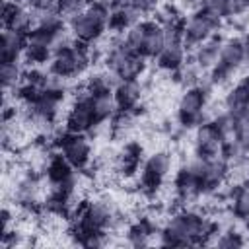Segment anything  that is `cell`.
<instances>
[{"label": "cell", "instance_id": "cell-1", "mask_svg": "<svg viewBox=\"0 0 249 249\" xmlns=\"http://www.w3.org/2000/svg\"><path fill=\"white\" fill-rule=\"evenodd\" d=\"M214 233L216 230L212 222H208L196 212L185 210L171 216L160 235L163 245H193V243L204 241L208 235H214Z\"/></svg>", "mask_w": 249, "mask_h": 249}, {"label": "cell", "instance_id": "cell-2", "mask_svg": "<svg viewBox=\"0 0 249 249\" xmlns=\"http://www.w3.org/2000/svg\"><path fill=\"white\" fill-rule=\"evenodd\" d=\"M107 66L119 80H138L146 70V56L132 53L123 43L109 49Z\"/></svg>", "mask_w": 249, "mask_h": 249}, {"label": "cell", "instance_id": "cell-3", "mask_svg": "<svg viewBox=\"0 0 249 249\" xmlns=\"http://www.w3.org/2000/svg\"><path fill=\"white\" fill-rule=\"evenodd\" d=\"M206 107V88L202 86H191L183 91L179 99V119L185 126L202 124V115Z\"/></svg>", "mask_w": 249, "mask_h": 249}, {"label": "cell", "instance_id": "cell-4", "mask_svg": "<svg viewBox=\"0 0 249 249\" xmlns=\"http://www.w3.org/2000/svg\"><path fill=\"white\" fill-rule=\"evenodd\" d=\"M218 25H220L218 18H212L206 12L198 10L193 16H189V19L183 25V43L196 47V45L212 39V35L218 29Z\"/></svg>", "mask_w": 249, "mask_h": 249}, {"label": "cell", "instance_id": "cell-5", "mask_svg": "<svg viewBox=\"0 0 249 249\" xmlns=\"http://www.w3.org/2000/svg\"><path fill=\"white\" fill-rule=\"evenodd\" d=\"M111 226H113V210L109 204H105L101 200L86 204L84 210L78 214L80 235L88 233V231H105Z\"/></svg>", "mask_w": 249, "mask_h": 249}, {"label": "cell", "instance_id": "cell-6", "mask_svg": "<svg viewBox=\"0 0 249 249\" xmlns=\"http://www.w3.org/2000/svg\"><path fill=\"white\" fill-rule=\"evenodd\" d=\"M58 150L66 158V161L72 167H76V169H82L89 161V158H91V144L86 138V134H80V132L64 134L60 138Z\"/></svg>", "mask_w": 249, "mask_h": 249}, {"label": "cell", "instance_id": "cell-7", "mask_svg": "<svg viewBox=\"0 0 249 249\" xmlns=\"http://www.w3.org/2000/svg\"><path fill=\"white\" fill-rule=\"evenodd\" d=\"M64 124H66L68 132H80V134H86L88 130H91L95 126V117H93V109H91V95L86 89H84V95L78 97L76 103L70 107Z\"/></svg>", "mask_w": 249, "mask_h": 249}, {"label": "cell", "instance_id": "cell-8", "mask_svg": "<svg viewBox=\"0 0 249 249\" xmlns=\"http://www.w3.org/2000/svg\"><path fill=\"white\" fill-rule=\"evenodd\" d=\"M2 21L6 29L29 33L35 27V12L29 6L18 4L14 0H4L2 6Z\"/></svg>", "mask_w": 249, "mask_h": 249}, {"label": "cell", "instance_id": "cell-9", "mask_svg": "<svg viewBox=\"0 0 249 249\" xmlns=\"http://www.w3.org/2000/svg\"><path fill=\"white\" fill-rule=\"evenodd\" d=\"M195 146H196V156H200V158H218V156H222L224 136H222V132L218 130V126L214 123H202L196 128Z\"/></svg>", "mask_w": 249, "mask_h": 249}, {"label": "cell", "instance_id": "cell-10", "mask_svg": "<svg viewBox=\"0 0 249 249\" xmlns=\"http://www.w3.org/2000/svg\"><path fill=\"white\" fill-rule=\"evenodd\" d=\"M171 169V156L167 152H154L144 165L142 171V185L146 189H158L163 181V177Z\"/></svg>", "mask_w": 249, "mask_h": 249}, {"label": "cell", "instance_id": "cell-11", "mask_svg": "<svg viewBox=\"0 0 249 249\" xmlns=\"http://www.w3.org/2000/svg\"><path fill=\"white\" fill-rule=\"evenodd\" d=\"M113 95H115L119 111L128 113V111L136 109V105L140 103L142 86L138 80H119L115 89H113Z\"/></svg>", "mask_w": 249, "mask_h": 249}, {"label": "cell", "instance_id": "cell-12", "mask_svg": "<svg viewBox=\"0 0 249 249\" xmlns=\"http://www.w3.org/2000/svg\"><path fill=\"white\" fill-rule=\"evenodd\" d=\"M243 64H245V58H243V41L237 39V37H230V39L222 41L218 66L231 74V72H235Z\"/></svg>", "mask_w": 249, "mask_h": 249}, {"label": "cell", "instance_id": "cell-13", "mask_svg": "<svg viewBox=\"0 0 249 249\" xmlns=\"http://www.w3.org/2000/svg\"><path fill=\"white\" fill-rule=\"evenodd\" d=\"M62 95L64 93H54V91H43L41 97L29 105L31 111H33V117L43 121V123H53L60 111V101H62Z\"/></svg>", "mask_w": 249, "mask_h": 249}, {"label": "cell", "instance_id": "cell-14", "mask_svg": "<svg viewBox=\"0 0 249 249\" xmlns=\"http://www.w3.org/2000/svg\"><path fill=\"white\" fill-rule=\"evenodd\" d=\"M175 193L179 198L183 200H193L196 198L200 193H202V185H200V179L196 175V171L187 165L183 167L177 175H175Z\"/></svg>", "mask_w": 249, "mask_h": 249}, {"label": "cell", "instance_id": "cell-15", "mask_svg": "<svg viewBox=\"0 0 249 249\" xmlns=\"http://www.w3.org/2000/svg\"><path fill=\"white\" fill-rule=\"evenodd\" d=\"M27 49V33L6 29L2 33V62L4 60H19Z\"/></svg>", "mask_w": 249, "mask_h": 249}, {"label": "cell", "instance_id": "cell-16", "mask_svg": "<svg viewBox=\"0 0 249 249\" xmlns=\"http://www.w3.org/2000/svg\"><path fill=\"white\" fill-rule=\"evenodd\" d=\"M165 45H167L165 27L160 21H156V19H148L146 21V41H144L142 54L146 58H156Z\"/></svg>", "mask_w": 249, "mask_h": 249}, {"label": "cell", "instance_id": "cell-17", "mask_svg": "<svg viewBox=\"0 0 249 249\" xmlns=\"http://www.w3.org/2000/svg\"><path fill=\"white\" fill-rule=\"evenodd\" d=\"M185 43H167L161 53L156 56V62L161 70H167V72H177L179 68H183L185 64Z\"/></svg>", "mask_w": 249, "mask_h": 249}, {"label": "cell", "instance_id": "cell-18", "mask_svg": "<svg viewBox=\"0 0 249 249\" xmlns=\"http://www.w3.org/2000/svg\"><path fill=\"white\" fill-rule=\"evenodd\" d=\"M226 111L231 115H241L245 113V109L249 107V78L237 82L226 95L224 99Z\"/></svg>", "mask_w": 249, "mask_h": 249}, {"label": "cell", "instance_id": "cell-19", "mask_svg": "<svg viewBox=\"0 0 249 249\" xmlns=\"http://www.w3.org/2000/svg\"><path fill=\"white\" fill-rule=\"evenodd\" d=\"M142 12H138L132 4L130 6H124V8H115L111 10V16H109V23L107 27L111 31H126L128 27L136 25L142 21Z\"/></svg>", "mask_w": 249, "mask_h": 249}, {"label": "cell", "instance_id": "cell-20", "mask_svg": "<svg viewBox=\"0 0 249 249\" xmlns=\"http://www.w3.org/2000/svg\"><path fill=\"white\" fill-rule=\"evenodd\" d=\"M220 45L218 39H208L195 49V66L200 70H212L220 60Z\"/></svg>", "mask_w": 249, "mask_h": 249}, {"label": "cell", "instance_id": "cell-21", "mask_svg": "<svg viewBox=\"0 0 249 249\" xmlns=\"http://www.w3.org/2000/svg\"><path fill=\"white\" fill-rule=\"evenodd\" d=\"M91 109H93L95 124H103V123L111 121L119 113V107H117V101H115L113 91L91 95Z\"/></svg>", "mask_w": 249, "mask_h": 249}, {"label": "cell", "instance_id": "cell-22", "mask_svg": "<svg viewBox=\"0 0 249 249\" xmlns=\"http://www.w3.org/2000/svg\"><path fill=\"white\" fill-rule=\"evenodd\" d=\"M66 25L64 16L58 14V10H45V12H35V27L58 33Z\"/></svg>", "mask_w": 249, "mask_h": 249}, {"label": "cell", "instance_id": "cell-23", "mask_svg": "<svg viewBox=\"0 0 249 249\" xmlns=\"http://www.w3.org/2000/svg\"><path fill=\"white\" fill-rule=\"evenodd\" d=\"M144 41H146V19H142L140 23L128 27L124 31V37H123V45L126 49H130L132 53H138L142 54L144 51Z\"/></svg>", "mask_w": 249, "mask_h": 249}, {"label": "cell", "instance_id": "cell-24", "mask_svg": "<svg viewBox=\"0 0 249 249\" xmlns=\"http://www.w3.org/2000/svg\"><path fill=\"white\" fill-rule=\"evenodd\" d=\"M25 72L19 64V60H4L2 62V86L4 89H16L21 80H23Z\"/></svg>", "mask_w": 249, "mask_h": 249}, {"label": "cell", "instance_id": "cell-25", "mask_svg": "<svg viewBox=\"0 0 249 249\" xmlns=\"http://www.w3.org/2000/svg\"><path fill=\"white\" fill-rule=\"evenodd\" d=\"M231 212L239 220L249 218V187H239L231 195Z\"/></svg>", "mask_w": 249, "mask_h": 249}, {"label": "cell", "instance_id": "cell-26", "mask_svg": "<svg viewBox=\"0 0 249 249\" xmlns=\"http://www.w3.org/2000/svg\"><path fill=\"white\" fill-rule=\"evenodd\" d=\"M233 140L249 150V113L235 115L233 119Z\"/></svg>", "mask_w": 249, "mask_h": 249}, {"label": "cell", "instance_id": "cell-27", "mask_svg": "<svg viewBox=\"0 0 249 249\" xmlns=\"http://www.w3.org/2000/svg\"><path fill=\"white\" fill-rule=\"evenodd\" d=\"M214 243L218 247H224V249H233V247H243L247 243V239L239 231H224L216 237Z\"/></svg>", "mask_w": 249, "mask_h": 249}, {"label": "cell", "instance_id": "cell-28", "mask_svg": "<svg viewBox=\"0 0 249 249\" xmlns=\"http://www.w3.org/2000/svg\"><path fill=\"white\" fill-rule=\"evenodd\" d=\"M84 8H86V4L82 0H58L56 2V10L60 16H64L66 21H70L74 16H78Z\"/></svg>", "mask_w": 249, "mask_h": 249}, {"label": "cell", "instance_id": "cell-29", "mask_svg": "<svg viewBox=\"0 0 249 249\" xmlns=\"http://www.w3.org/2000/svg\"><path fill=\"white\" fill-rule=\"evenodd\" d=\"M226 6L228 0H200V10L218 19L226 18Z\"/></svg>", "mask_w": 249, "mask_h": 249}, {"label": "cell", "instance_id": "cell-30", "mask_svg": "<svg viewBox=\"0 0 249 249\" xmlns=\"http://www.w3.org/2000/svg\"><path fill=\"white\" fill-rule=\"evenodd\" d=\"M249 10V0H228L226 18H237Z\"/></svg>", "mask_w": 249, "mask_h": 249}, {"label": "cell", "instance_id": "cell-31", "mask_svg": "<svg viewBox=\"0 0 249 249\" xmlns=\"http://www.w3.org/2000/svg\"><path fill=\"white\" fill-rule=\"evenodd\" d=\"M132 6H134L138 12H142V14H150V12L156 10L158 0H132Z\"/></svg>", "mask_w": 249, "mask_h": 249}, {"label": "cell", "instance_id": "cell-32", "mask_svg": "<svg viewBox=\"0 0 249 249\" xmlns=\"http://www.w3.org/2000/svg\"><path fill=\"white\" fill-rule=\"evenodd\" d=\"M109 4H111V8L115 10V8H124V6H130L132 4V0H107Z\"/></svg>", "mask_w": 249, "mask_h": 249}, {"label": "cell", "instance_id": "cell-33", "mask_svg": "<svg viewBox=\"0 0 249 249\" xmlns=\"http://www.w3.org/2000/svg\"><path fill=\"white\" fill-rule=\"evenodd\" d=\"M241 41H243V58H245V64L249 66V35H245Z\"/></svg>", "mask_w": 249, "mask_h": 249}, {"label": "cell", "instance_id": "cell-34", "mask_svg": "<svg viewBox=\"0 0 249 249\" xmlns=\"http://www.w3.org/2000/svg\"><path fill=\"white\" fill-rule=\"evenodd\" d=\"M82 2H84V4H88V2H91V0H82Z\"/></svg>", "mask_w": 249, "mask_h": 249}, {"label": "cell", "instance_id": "cell-35", "mask_svg": "<svg viewBox=\"0 0 249 249\" xmlns=\"http://www.w3.org/2000/svg\"><path fill=\"white\" fill-rule=\"evenodd\" d=\"M247 243H249V239H247Z\"/></svg>", "mask_w": 249, "mask_h": 249}]
</instances>
